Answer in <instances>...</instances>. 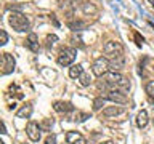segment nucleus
<instances>
[{
    "mask_svg": "<svg viewBox=\"0 0 154 144\" xmlns=\"http://www.w3.org/2000/svg\"><path fill=\"white\" fill-rule=\"evenodd\" d=\"M2 133L5 134V133H7V127H5V123L2 122Z\"/></svg>",
    "mask_w": 154,
    "mask_h": 144,
    "instance_id": "23",
    "label": "nucleus"
},
{
    "mask_svg": "<svg viewBox=\"0 0 154 144\" xmlns=\"http://www.w3.org/2000/svg\"><path fill=\"white\" fill-rule=\"evenodd\" d=\"M101 144H114L112 141H104V142H101Z\"/></svg>",
    "mask_w": 154,
    "mask_h": 144,
    "instance_id": "24",
    "label": "nucleus"
},
{
    "mask_svg": "<svg viewBox=\"0 0 154 144\" xmlns=\"http://www.w3.org/2000/svg\"><path fill=\"white\" fill-rule=\"evenodd\" d=\"M82 74H84V69H82L80 64H72L69 67V77L71 79H79Z\"/></svg>",
    "mask_w": 154,
    "mask_h": 144,
    "instance_id": "13",
    "label": "nucleus"
},
{
    "mask_svg": "<svg viewBox=\"0 0 154 144\" xmlns=\"http://www.w3.org/2000/svg\"><path fill=\"white\" fill-rule=\"evenodd\" d=\"M124 109L122 107H117V106H109V107L103 109V117H116V115L122 114Z\"/></svg>",
    "mask_w": 154,
    "mask_h": 144,
    "instance_id": "10",
    "label": "nucleus"
},
{
    "mask_svg": "<svg viewBox=\"0 0 154 144\" xmlns=\"http://www.w3.org/2000/svg\"><path fill=\"white\" fill-rule=\"evenodd\" d=\"M103 106H104V98H101V96H100V98L93 99V110H100Z\"/></svg>",
    "mask_w": 154,
    "mask_h": 144,
    "instance_id": "17",
    "label": "nucleus"
},
{
    "mask_svg": "<svg viewBox=\"0 0 154 144\" xmlns=\"http://www.w3.org/2000/svg\"><path fill=\"white\" fill-rule=\"evenodd\" d=\"M135 38H137V45H138V46H141V43H143V37H140V34L137 32V34H135Z\"/></svg>",
    "mask_w": 154,
    "mask_h": 144,
    "instance_id": "21",
    "label": "nucleus"
},
{
    "mask_svg": "<svg viewBox=\"0 0 154 144\" xmlns=\"http://www.w3.org/2000/svg\"><path fill=\"white\" fill-rule=\"evenodd\" d=\"M31 114H32V104H26L16 112V117L18 118H29Z\"/></svg>",
    "mask_w": 154,
    "mask_h": 144,
    "instance_id": "11",
    "label": "nucleus"
},
{
    "mask_svg": "<svg viewBox=\"0 0 154 144\" xmlns=\"http://www.w3.org/2000/svg\"><path fill=\"white\" fill-rule=\"evenodd\" d=\"M8 22H10V26H11L14 31H18V32L29 31V27H31V22H29L27 16H24L23 13H18V11L10 13Z\"/></svg>",
    "mask_w": 154,
    "mask_h": 144,
    "instance_id": "1",
    "label": "nucleus"
},
{
    "mask_svg": "<svg viewBox=\"0 0 154 144\" xmlns=\"http://www.w3.org/2000/svg\"><path fill=\"white\" fill-rule=\"evenodd\" d=\"M75 59V50L74 48H63L58 55V64L60 66H71Z\"/></svg>",
    "mask_w": 154,
    "mask_h": 144,
    "instance_id": "4",
    "label": "nucleus"
},
{
    "mask_svg": "<svg viewBox=\"0 0 154 144\" xmlns=\"http://www.w3.org/2000/svg\"><path fill=\"white\" fill-rule=\"evenodd\" d=\"M146 93H148V96L149 98H154V80H151V82H148L146 83Z\"/></svg>",
    "mask_w": 154,
    "mask_h": 144,
    "instance_id": "18",
    "label": "nucleus"
},
{
    "mask_svg": "<svg viewBox=\"0 0 154 144\" xmlns=\"http://www.w3.org/2000/svg\"><path fill=\"white\" fill-rule=\"evenodd\" d=\"M137 125L138 128H144L148 125V112L146 110H140L137 115Z\"/></svg>",
    "mask_w": 154,
    "mask_h": 144,
    "instance_id": "12",
    "label": "nucleus"
},
{
    "mask_svg": "<svg viewBox=\"0 0 154 144\" xmlns=\"http://www.w3.org/2000/svg\"><path fill=\"white\" fill-rule=\"evenodd\" d=\"M124 66V56L122 58H117V59H112V61H109V70H119L120 67Z\"/></svg>",
    "mask_w": 154,
    "mask_h": 144,
    "instance_id": "14",
    "label": "nucleus"
},
{
    "mask_svg": "<svg viewBox=\"0 0 154 144\" xmlns=\"http://www.w3.org/2000/svg\"><path fill=\"white\" fill-rule=\"evenodd\" d=\"M101 98L109 99V101H112V103H116V104H127V96H125V93H122V91H119V90L106 91L104 94H101Z\"/></svg>",
    "mask_w": 154,
    "mask_h": 144,
    "instance_id": "5",
    "label": "nucleus"
},
{
    "mask_svg": "<svg viewBox=\"0 0 154 144\" xmlns=\"http://www.w3.org/2000/svg\"><path fill=\"white\" fill-rule=\"evenodd\" d=\"M103 50L104 55H108V58H111V59H117V58L124 56V46L119 42H106Z\"/></svg>",
    "mask_w": 154,
    "mask_h": 144,
    "instance_id": "3",
    "label": "nucleus"
},
{
    "mask_svg": "<svg viewBox=\"0 0 154 144\" xmlns=\"http://www.w3.org/2000/svg\"><path fill=\"white\" fill-rule=\"evenodd\" d=\"M84 13L85 14H93V13H96V7L93 3H84Z\"/></svg>",
    "mask_w": 154,
    "mask_h": 144,
    "instance_id": "16",
    "label": "nucleus"
},
{
    "mask_svg": "<svg viewBox=\"0 0 154 144\" xmlns=\"http://www.w3.org/2000/svg\"><path fill=\"white\" fill-rule=\"evenodd\" d=\"M2 74L3 75H8L11 74L14 70V66H16V61H14V58L10 55V53H3L2 55Z\"/></svg>",
    "mask_w": 154,
    "mask_h": 144,
    "instance_id": "6",
    "label": "nucleus"
},
{
    "mask_svg": "<svg viewBox=\"0 0 154 144\" xmlns=\"http://www.w3.org/2000/svg\"><path fill=\"white\" fill-rule=\"evenodd\" d=\"M0 144H5V142H0Z\"/></svg>",
    "mask_w": 154,
    "mask_h": 144,
    "instance_id": "26",
    "label": "nucleus"
},
{
    "mask_svg": "<svg viewBox=\"0 0 154 144\" xmlns=\"http://www.w3.org/2000/svg\"><path fill=\"white\" fill-rule=\"evenodd\" d=\"M26 134L31 141H34V142L38 141L40 139V125L37 122H29L26 127Z\"/></svg>",
    "mask_w": 154,
    "mask_h": 144,
    "instance_id": "7",
    "label": "nucleus"
},
{
    "mask_svg": "<svg viewBox=\"0 0 154 144\" xmlns=\"http://www.w3.org/2000/svg\"><path fill=\"white\" fill-rule=\"evenodd\" d=\"M7 42H8V35H7V32L2 29V31H0V45H5Z\"/></svg>",
    "mask_w": 154,
    "mask_h": 144,
    "instance_id": "19",
    "label": "nucleus"
},
{
    "mask_svg": "<svg viewBox=\"0 0 154 144\" xmlns=\"http://www.w3.org/2000/svg\"><path fill=\"white\" fill-rule=\"evenodd\" d=\"M91 72H93L95 77H104L109 72V61H108V58H104V56L96 58V59L93 61V64H91Z\"/></svg>",
    "mask_w": 154,
    "mask_h": 144,
    "instance_id": "2",
    "label": "nucleus"
},
{
    "mask_svg": "<svg viewBox=\"0 0 154 144\" xmlns=\"http://www.w3.org/2000/svg\"><path fill=\"white\" fill-rule=\"evenodd\" d=\"M148 2H149V3H151V7L154 8V0H148Z\"/></svg>",
    "mask_w": 154,
    "mask_h": 144,
    "instance_id": "25",
    "label": "nucleus"
},
{
    "mask_svg": "<svg viewBox=\"0 0 154 144\" xmlns=\"http://www.w3.org/2000/svg\"><path fill=\"white\" fill-rule=\"evenodd\" d=\"M45 144H56V136L55 134H48L45 138Z\"/></svg>",
    "mask_w": 154,
    "mask_h": 144,
    "instance_id": "20",
    "label": "nucleus"
},
{
    "mask_svg": "<svg viewBox=\"0 0 154 144\" xmlns=\"http://www.w3.org/2000/svg\"><path fill=\"white\" fill-rule=\"evenodd\" d=\"M90 82H91L90 74H87V72H84V74L79 77V83H80L82 86H88V85H90Z\"/></svg>",
    "mask_w": 154,
    "mask_h": 144,
    "instance_id": "15",
    "label": "nucleus"
},
{
    "mask_svg": "<svg viewBox=\"0 0 154 144\" xmlns=\"http://www.w3.org/2000/svg\"><path fill=\"white\" fill-rule=\"evenodd\" d=\"M53 109H55L56 112H71V110H74L71 103H63V101H56V103L53 104Z\"/></svg>",
    "mask_w": 154,
    "mask_h": 144,
    "instance_id": "8",
    "label": "nucleus"
},
{
    "mask_svg": "<svg viewBox=\"0 0 154 144\" xmlns=\"http://www.w3.org/2000/svg\"><path fill=\"white\" fill-rule=\"evenodd\" d=\"M26 43H27L29 50H32L34 53H37V51H38V38H37V35H35L34 32L29 34V37H27Z\"/></svg>",
    "mask_w": 154,
    "mask_h": 144,
    "instance_id": "9",
    "label": "nucleus"
},
{
    "mask_svg": "<svg viewBox=\"0 0 154 144\" xmlns=\"http://www.w3.org/2000/svg\"><path fill=\"white\" fill-rule=\"evenodd\" d=\"M47 40H48V43H51V45H53V43L58 40V37H56V35H48V37H47Z\"/></svg>",
    "mask_w": 154,
    "mask_h": 144,
    "instance_id": "22",
    "label": "nucleus"
}]
</instances>
